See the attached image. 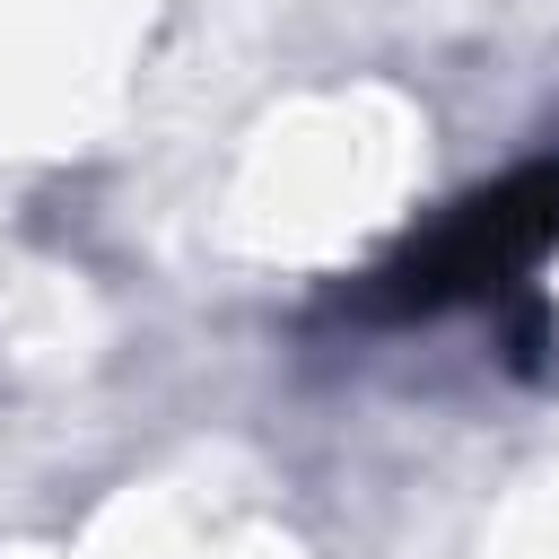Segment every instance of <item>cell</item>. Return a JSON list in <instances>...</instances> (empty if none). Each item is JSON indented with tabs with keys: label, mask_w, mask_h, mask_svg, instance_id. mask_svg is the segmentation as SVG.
<instances>
[{
	"label": "cell",
	"mask_w": 559,
	"mask_h": 559,
	"mask_svg": "<svg viewBox=\"0 0 559 559\" xmlns=\"http://www.w3.org/2000/svg\"><path fill=\"white\" fill-rule=\"evenodd\" d=\"M550 245H559V157H524L472 183L463 201H445L428 227H411L332 306L358 323H428L463 306L507 314L515 297H533V271L550 262Z\"/></svg>",
	"instance_id": "cell-1"
}]
</instances>
